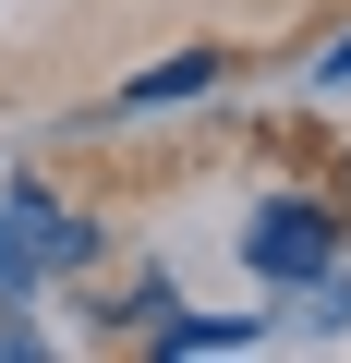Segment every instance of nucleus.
Wrapping results in <instances>:
<instances>
[{"label":"nucleus","mask_w":351,"mask_h":363,"mask_svg":"<svg viewBox=\"0 0 351 363\" xmlns=\"http://www.w3.org/2000/svg\"><path fill=\"white\" fill-rule=\"evenodd\" d=\"M0 242H13L25 267H85V242H97V230H85V218H61L37 182H13V194H0Z\"/></svg>","instance_id":"f257e3e1"},{"label":"nucleus","mask_w":351,"mask_h":363,"mask_svg":"<svg viewBox=\"0 0 351 363\" xmlns=\"http://www.w3.org/2000/svg\"><path fill=\"white\" fill-rule=\"evenodd\" d=\"M243 255H255V279H327V218L315 206H267L243 230Z\"/></svg>","instance_id":"f03ea898"},{"label":"nucleus","mask_w":351,"mask_h":363,"mask_svg":"<svg viewBox=\"0 0 351 363\" xmlns=\"http://www.w3.org/2000/svg\"><path fill=\"white\" fill-rule=\"evenodd\" d=\"M145 315H157V339H169V351H243V339H255L243 315H182V303H145Z\"/></svg>","instance_id":"7ed1b4c3"},{"label":"nucleus","mask_w":351,"mask_h":363,"mask_svg":"<svg viewBox=\"0 0 351 363\" xmlns=\"http://www.w3.org/2000/svg\"><path fill=\"white\" fill-rule=\"evenodd\" d=\"M206 73H218V61H206V49H194V61H157V73H133V109H157V97H194V85H206Z\"/></svg>","instance_id":"20e7f679"},{"label":"nucleus","mask_w":351,"mask_h":363,"mask_svg":"<svg viewBox=\"0 0 351 363\" xmlns=\"http://www.w3.org/2000/svg\"><path fill=\"white\" fill-rule=\"evenodd\" d=\"M13 291H25V255H13V242H0V303H13Z\"/></svg>","instance_id":"39448f33"}]
</instances>
